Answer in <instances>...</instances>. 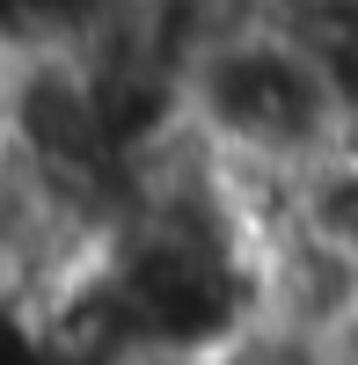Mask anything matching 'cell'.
I'll return each instance as SVG.
<instances>
[{
    "label": "cell",
    "instance_id": "obj_1",
    "mask_svg": "<svg viewBox=\"0 0 358 365\" xmlns=\"http://www.w3.org/2000/svg\"><path fill=\"white\" fill-rule=\"evenodd\" d=\"M183 125L234 175H300L358 139V103L292 8H220L183 51Z\"/></svg>",
    "mask_w": 358,
    "mask_h": 365
},
{
    "label": "cell",
    "instance_id": "obj_2",
    "mask_svg": "<svg viewBox=\"0 0 358 365\" xmlns=\"http://www.w3.org/2000/svg\"><path fill=\"white\" fill-rule=\"evenodd\" d=\"M0 154H8V103H0Z\"/></svg>",
    "mask_w": 358,
    "mask_h": 365
}]
</instances>
